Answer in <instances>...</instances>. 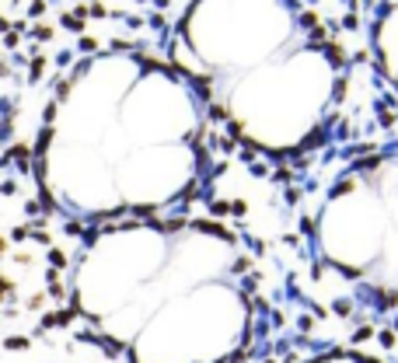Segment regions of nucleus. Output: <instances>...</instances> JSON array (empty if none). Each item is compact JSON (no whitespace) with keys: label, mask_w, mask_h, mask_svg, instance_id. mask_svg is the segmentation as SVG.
Segmentation results:
<instances>
[{"label":"nucleus","mask_w":398,"mask_h":363,"mask_svg":"<svg viewBox=\"0 0 398 363\" xmlns=\"http://www.w3.org/2000/svg\"><path fill=\"white\" fill-rule=\"evenodd\" d=\"M95 46H98V42L91 39V35H84V39H80V49H84V53H91V49H95Z\"/></svg>","instance_id":"20e7f679"},{"label":"nucleus","mask_w":398,"mask_h":363,"mask_svg":"<svg viewBox=\"0 0 398 363\" xmlns=\"http://www.w3.org/2000/svg\"><path fill=\"white\" fill-rule=\"evenodd\" d=\"M42 66H46V63H42V60H35V63H32V81H39V74H42Z\"/></svg>","instance_id":"423d86ee"},{"label":"nucleus","mask_w":398,"mask_h":363,"mask_svg":"<svg viewBox=\"0 0 398 363\" xmlns=\"http://www.w3.org/2000/svg\"><path fill=\"white\" fill-rule=\"evenodd\" d=\"M4 42H7V49H18V46H21L18 32H7V39H4Z\"/></svg>","instance_id":"7ed1b4c3"},{"label":"nucleus","mask_w":398,"mask_h":363,"mask_svg":"<svg viewBox=\"0 0 398 363\" xmlns=\"http://www.w3.org/2000/svg\"><path fill=\"white\" fill-rule=\"evenodd\" d=\"M378 56H381V74L391 81L398 91V0H388L381 7L378 18Z\"/></svg>","instance_id":"f03ea898"},{"label":"nucleus","mask_w":398,"mask_h":363,"mask_svg":"<svg viewBox=\"0 0 398 363\" xmlns=\"http://www.w3.org/2000/svg\"><path fill=\"white\" fill-rule=\"evenodd\" d=\"M342 363H378V360H363V356H339Z\"/></svg>","instance_id":"39448f33"},{"label":"nucleus","mask_w":398,"mask_h":363,"mask_svg":"<svg viewBox=\"0 0 398 363\" xmlns=\"http://www.w3.org/2000/svg\"><path fill=\"white\" fill-rule=\"evenodd\" d=\"M332 199L346 206L336 223L346 252H336L332 265L398 325V154L367 157L336 185Z\"/></svg>","instance_id":"f257e3e1"}]
</instances>
